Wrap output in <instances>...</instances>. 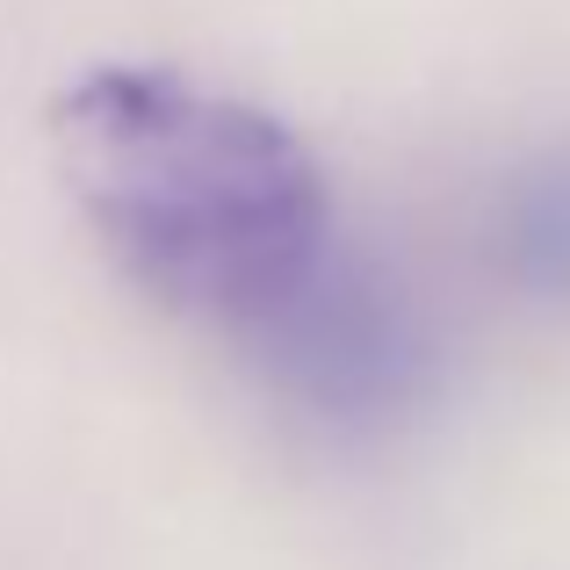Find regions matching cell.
Instances as JSON below:
<instances>
[{"mask_svg": "<svg viewBox=\"0 0 570 570\" xmlns=\"http://www.w3.org/2000/svg\"><path fill=\"white\" fill-rule=\"evenodd\" d=\"M58 159L116 261L217 325L261 333L333 253L311 153L167 66H101L58 101Z\"/></svg>", "mask_w": 570, "mask_h": 570, "instance_id": "obj_1", "label": "cell"}, {"mask_svg": "<svg viewBox=\"0 0 570 570\" xmlns=\"http://www.w3.org/2000/svg\"><path fill=\"white\" fill-rule=\"evenodd\" d=\"M275 368L325 412H376V404L404 397V376L419 368V340L404 304L383 282L340 267L333 253L318 261V275L261 325Z\"/></svg>", "mask_w": 570, "mask_h": 570, "instance_id": "obj_2", "label": "cell"}]
</instances>
